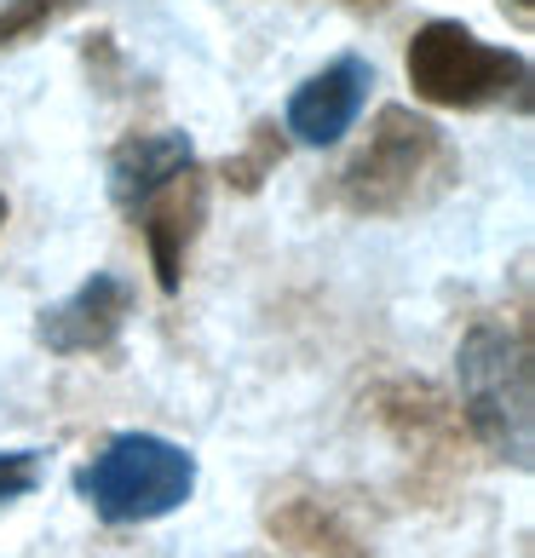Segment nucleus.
<instances>
[{"label":"nucleus","instance_id":"0eeeda50","mask_svg":"<svg viewBox=\"0 0 535 558\" xmlns=\"http://www.w3.org/2000/svg\"><path fill=\"white\" fill-rule=\"evenodd\" d=\"M184 173H196L191 133H179V128H168V133H133V138H121L115 156H110V196H115V208L138 214L156 191H168V184L184 179Z\"/></svg>","mask_w":535,"mask_h":558},{"label":"nucleus","instance_id":"6e6552de","mask_svg":"<svg viewBox=\"0 0 535 558\" xmlns=\"http://www.w3.org/2000/svg\"><path fill=\"white\" fill-rule=\"evenodd\" d=\"M184 179H191V173H184ZM184 179H173L168 191H156V196L138 208V225H144V242H150L161 294H179L184 247H191V231H196V219H202V191L191 184V196H184V191H179Z\"/></svg>","mask_w":535,"mask_h":558},{"label":"nucleus","instance_id":"39448f33","mask_svg":"<svg viewBox=\"0 0 535 558\" xmlns=\"http://www.w3.org/2000/svg\"><path fill=\"white\" fill-rule=\"evenodd\" d=\"M127 312H133V288L121 277H110V271H93L70 300H58V305L40 312L35 340L47 345L52 357H93V351L121 340Z\"/></svg>","mask_w":535,"mask_h":558},{"label":"nucleus","instance_id":"1a4fd4ad","mask_svg":"<svg viewBox=\"0 0 535 558\" xmlns=\"http://www.w3.org/2000/svg\"><path fill=\"white\" fill-rule=\"evenodd\" d=\"M75 0H7L0 7V47H17L24 35H35V29H47L58 12H70Z\"/></svg>","mask_w":535,"mask_h":558},{"label":"nucleus","instance_id":"9b49d317","mask_svg":"<svg viewBox=\"0 0 535 558\" xmlns=\"http://www.w3.org/2000/svg\"><path fill=\"white\" fill-rule=\"evenodd\" d=\"M271 161H282L277 128H259V138H254V150H248V156H231V161H224V179H231L236 191H259V179L271 173Z\"/></svg>","mask_w":535,"mask_h":558},{"label":"nucleus","instance_id":"f257e3e1","mask_svg":"<svg viewBox=\"0 0 535 558\" xmlns=\"http://www.w3.org/2000/svg\"><path fill=\"white\" fill-rule=\"evenodd\" d=\"M461 409L489 454L530 472L535 449V363L530 335L507 323H478L461 340Z\"/></svg>","mask_w":535,"mask_h":558},{"label":"nucleus","instance_id":"f8f14e48","mask_svg":"<svg viewBox=\"0 0 535 558\" xmlns=\"http://www.w3.org/2000/svg\"><path fill=\"white\" fill-rule=\"evenodd\" d=\"M0 225H7V196H0Z\"/></svg>","mask_w":535,"mask_h":558},{"label":"nucleus","instance_id":"7ed1b4c3","mask_svg":"<svg viewBox=\"0 0 535 558\" xmlns=\"http://www.w3.org/2000/svg\"><path fill=\"white\" fill-rule=\"evenodd\" d=\"M75 495L105 524H156L196 495V454L156 432H121L75 472Z\"/></svg>","mask_w":535,"mask_h":558},{"label":"nucleus","instance_id":"423d86ee","mask_svg":"<svg viewBox=\"0 0 535 558\" xmlns=\"http://www.w3.org/2000/svg\"><path fill=\"white\" fill-rule=\"evenodd\" d=\"M368 87H375V64L357 58V52H345L328 70H317L305 87H294L282 128L300 144H312V150H328V144H340L357 128V116L368 105Z\"/></svg>","mask_w":535,"mask_h":558},{"label":"nucleus","instance_id":"f03ea898","mask_svg":"<svg viewBox=\"0 0 535 558\" xmlns=\"http://www.w3.org/2000/svg\"><path fill=\"white\" fill-rule=\"evenodd\" d=\"M455 173V150L443 133L415 110H380L368 144L352 156V168L340 173V196L352 214H409L431 202Z\"/></svg>","mask_w":535,"mask_h":558},{"label":"nucleus","instance_id":"20e7f679","mask_svg":"<svg viewBox=\"0 0 535 558\" xmlns=\"http://www.w3.org/2000/svg\"><path fill=\"white\" fill-rule=\"evenodd\" d=\"M409 87L415 98L438 110H484L496 98L530 87V58L512 47H489L484 35H472L455 17H431L409 35L403 52Z\"/></svg>","mask_w":535,"mask_h":558},{"label":"nucleus","instance_id":"9d476101","mask_svg":"<svg viewBox=\"0 0 535 558\" xmlns=\"http://www.w3.org/2000/svg\"><path fill=\"white\" fill-rule=\"evenodd\" d=\"M47 484V454L40 449H0V501H24Z\"/></svg>","mask_w":535,"mask_h":558}]
</instances>
